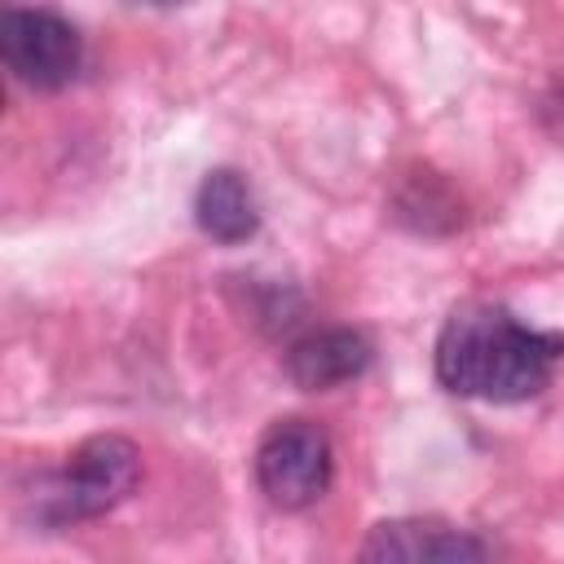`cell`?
<instances>
[{"label": "cell", "mask_w": 564, "mask_h": 564, "mask_svg": "<svg viewBox=\"0 0 564 564\" xmlns=\"http://www.w3.org/2000/svg\"><path fill=\"white\" fill-rule=\"evenodd\" d=\"M256 485L278 511L313 507L335 476V449L322 423L313 419H278L256 445Z\"/></svg>", "instance_id": "3957f363"}, {"label": "cell", "mask_w": 564, "mask_h": 564, "mask_svg": "<svg viewBox=\"0 0 564 564\" xmlns=\"http://www.w3.org/2000/svg\"><path fill=\"white\" fill-rule=\"evenodd\" d=\"M560 357H564V335L533 330L498 304L454 308L432 352L445 392L494 405L538 397L551 383Z\"/></svg>", "instance_id": "6da1fadb"}, {"label": "cell", "mask_w": 564, "mask_h": 564, "mask_svg": "<svg viewBox=\"0 0 564 564\" xmlns=\"http://www.w3.org/2000/svg\"><path fill=\"white\" fill-rule=\"evenodd\" d=\"M0 57L9 75L35 93H57L75 79L84 62L79 31L53 9H4L0 13Z\"/></svg>", "instance_id": "277c9868"}, {"label": "cell", "mask_w": 564, "mask_h": 564, "mask_svg": "<svg viewBox=\"0 0 564 564\" xmlns=\"http://www.w3.org/2000/svg\"><path fill=\"white\" fill-rule=\"evenodd\" d=\"M141 480V449L128 436L101 432L75 445L62 471H53L40 489V516L48 524L97 520L115 511Z\"/></svg>", "instance_id": "7a4b0ae2"}, {"label": "cell", "mask_w": 564, "mask_h": 564, "mask_svg": "<svg viewBox=\"0 0 564 564\" xmlns=\"http://www.w3.org/2000/svg\"><path fill=\"white\" fill-rule=\"evenodd\" d=\"M370 357H375V348L361 330H348V326L308 330L304 339H295L286 348V379L304 392H330V388L366 375Z\"/></svg>", "instance_id": "8992f818"}, {"label": "cell", "mask_w": 564, "mask_h": 564, "mask_svg": "<svg viewBox=\"0 0 564 564\" xmlns=\"http://www.w3.org/2000/svg\"><path fill=\"white\" fill-rule=\"evenodd\" d=\"M357 564H489L485 542L449 520L397 516L370 524L357 546Z\"/></svg>", "instance_id": "5b68a950"}, {"label": "cell", "mask_w": 564, "mask_h": 564, "mask_svg": "<svg viewBox=\"0 0 564 564\" xmlns=\"http://www.w3.org/2000/svg\"><path fill=\"white\" fill-rule=\"evenodd\" d=\"M194 220H198V229H203L212 242H225V247H238V242L256 238V229H260V207H256V194H251L247 176H242L238 167H212V172L198 181Z\"/></svg>", "instance_id": "52a82bcc"}]
</instances>
